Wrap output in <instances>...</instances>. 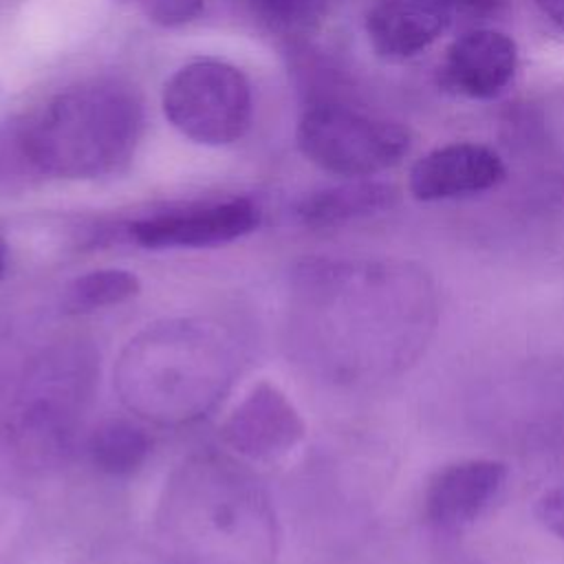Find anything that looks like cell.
I'll return each instance as SVG.
<instances>
[{"mask_svg": "<svg viewBox=\"0 0 564 564\" xmlns=\"http://www.w3.org/2000/svg\"><path fill=\"white\" fill-rule=\"evenodd\" d=\"M141 134L139 99L123 86L93 82L51 97L24 123V156L55 178H97L119 170Z\"/></svg>", "mask_w": 564, "mask_h": 564, "instance_id": "1", "label": "cell"}, {"mask_svg": "<svg viewBox=\"0 0 564 564\" xmlns=\"http://www.w3.org/2000/svg\"><path fill=\"white\" fill-rule=\"evenodd\" d=\"M295 139L311 163L346 178L390 170L410 150L408 128L339 101L311 104L297 121Z\"/></svg>", "mask_w": 564, "mask_h": 564, "instance_id": "2", "label": "cell"}, {"mask_svg": "<svg viewBox=\"0 0 564 564\" xmlns=\"http://www.w3.org/2000/svg\"><path fill=\"white\" fill-rule=\"evenodd\" d=\"M163 112L187 139L227 145L251 121V88L240 68L223 59H194L165 82Z\"/></svg>", "mask_w": 564, "mask_h": 564, "instance_id": "3", "label": "cell"}, {"mask_svg": "<svg viewBox=\"0 0 564 564\" xmlns=\"http://www.w3.org/2000/svg\"><path fill=\"white\" fill-rule=\"evenodd\" d=\"M258 223V205L240 196L145 216L128 231L145 249H200L234 242L251 234Z\"/></svg>", "mask_w": 564, "mask_h": 564, "instance_id": "4", "label": "cell"}, {"mask_svg": "<svg viewBox=\"0 0 564 564\" xmlns=\"http://www.w3.org/2000/svg\"><path fill=\"white\" fill-rule=\"evenodd\" d=\"M304 432L300 412L271 381H258L220 427L225 445L251 460H275L289 454Z\"/></svg>", "mask_w": 564, "mask_h": 564, "instance_id": "5", "label": "cell"}, {"mask_svg": "<svg viewBox=\"0 0 564 564\" xmlns=\"http://www.w3.org/2000/svg\"><path fill=\"white\" fill-rule=\"evenodd\" d=\"M518 70V44L511 35L476 26L460 33L443 53L438 84L452 95L491 99L500 95Z\"/></svg>", "mask_w": 564, "mask_h": 564, "instance_id": "6", "label": "cell"}, {"mask_svg": "<svg viewBox=\"0 0 564 564\" xmlns=\"http://www.w3.org/2000/svg\"><path fill=\"white\" fill-rule=\"evenodd\" d=\"M507 167L500 154L482 143L456 141L423 154L410 170L408 189L416 200H449L500 185Z\"/></svg>", "mask_w": 564, "mask_h": 564, "instance_id": "7", "label": "cell"}, {"mask_svg": "<svg viewBox=\"0 0 564 564\" xmlns=\"http://www.w3.org/2000/svg\"><path fill=\"white\" fill-rule=\"evenodd\" d=\"M509 469L496 458H467L438 469L425 489V518L441 529L474 522L502 491Z\"/></svg>", "mask_w": 564, "mask_h": 564, "instance_id": "8", "label": "cell"}, {"mask_svg": "<svg viewBox=\"0 0 564 564\" xmlns=\"http://www.w3.org/2000/svg\"><path fill=\"white\" fill-rule=\"evenodd\" d=\"M454 20L452 0H375L366 33L377 55L408 59L434 44Z\"/></svg>", "mask_w": 564, "mask_h": 564, "instance_id": "9", "label": "cell"}, {"mask_svg": "<svg viewBox=\"0 0 564 564\" xmlns=\"http://www.w3.org/2000/svg\"><path fill=\"white\" fill-rule=\"evenodd\" d=\"M399 192L392 183L375 178H350L346 183L317 189L304 196L295 214L306 227H339L359 218H370L392 209Z\"/></svg>", "mask_w": 564, "mask_h": 564, "instance_id": "10", "label": "cell"}, {"mask_svg": "<svg viewBox=\"0 0 564 564\" xmlns=\"http://www.w3.org/2000/svg\"><path fill=\"white\" fill-rule=\"evenodd\" d=\"M152 452L148 432L128 419L104 421L88 438L93 465L108 476L126 478L137 474Z\"/></svg>", "mask_w": 564, "mask_h": 564, "instance_id": "11", "label": "cell"}, {"mask_svg": "<svg viewBox=\"0 0 564 564\" xmlns=\"http://www.w3.org/2000/svg\"><path fill=\"white\" fill-rule=\"evenodd\" d=\"M141 293V280L128 269H95L77 275L64 289V308L70 313H93L119 306Z\"/></svg>", "mask_w": 564, "mask_h": 564, "instance_id": "12", "label": "cell"}, {"mask_svg": "<svg viewBox=\"0 0 564 564\" xmlns=\"http://www.w3.org/2000/svg\"><path fill=\"white\" fill-rule=\"evenodd\" d=\"M247 4L267 29L286 37L313 33L328 9V0H247Z\"/></svg>", "mask_w": 564, "mask_h": 564, "instance_id": "13", "label": "cell"}, {"mask_svg": "<svg viewBox=\"0 0 564 564\" xmlns=\"http://www.w3.org/2000/svg\"><path fill=\"white\" fill-rule=\"evenodd\" d=\"M141 13L159 26H181L194 20L205 0H132Z\"/></svg>", "mask_w": 564, "mask_h": 564, "instance_id": "14", "label": "cell"}, {"mask_svg": "<svg viewBox=\"0 0 564 564\" xmlns=\"http://www.w3.org/2000/svg\"><path fill=\"white\" fill-rule=\"evenodd\" d=\"M533 513L546 531L564 540V485L542 491L533 505Z\"/></svg>", "mask_w": 564, "mask_h": 564, "instance_id": "15", "label": "cell"}, {"mask_svg": "<svg viewBox=\"0 0 564 564\" xmlns=\"http://www.w3.org/2000/svg\"><path fill=\"white\" fill-rule=\"evenodd\" d=\"M507 0H452L456 20L465 18V20H485L491 18L496 13H500V9L505 7Z\"/></svg>", "mask_w": 564, "mask_h": 564, "instance_id": "16", "label": "cell"}, {"mask_svg": "<svg viewBox=\"0 0 564 564\" xmlns=\"http://www.w3.org/2000/svg\"><path fill=\"white\" fill-rule=\"evenodd\" d=\"M533 7L564 33V0H531Z\"/></svg>", "mask_w": 564, "mask_h": 564, "instance_id": "17", "label": "cell"}, {"mask_svg": "<svg viewBox=\"0 0 564 564\" xmlns=\"http://www.w3.org/2000/svg\"><path fill=\"white\" fill-rule=\"evenodd\" d=\"M4 269H7V247H4V242L0 238V278L4 275Z\"/></svg>", "mask_w": 564, "mask_h": 564, "instance_id": "18", "label": "cell"}]
</instances>
